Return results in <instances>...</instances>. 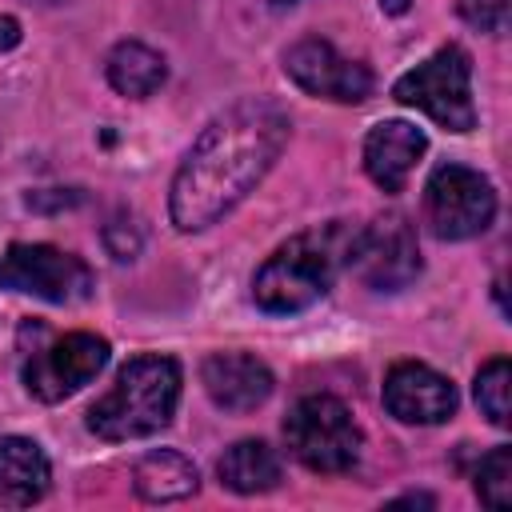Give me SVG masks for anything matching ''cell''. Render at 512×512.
Returning <instances> with one entry per match:
<instances>
[{
  "instance_id": "obj_2",
  "label": "cell",
  "mask_w": 512,
  "mask_h": 512,
  "mask_svg": "<svg viewBox=\"0 0 512 512\" xmlns=\"http://www.w3.org/2000/svg\"><path fill=\"white\" fill-rule=\"evenodd\" d=\"M352 240H356V224L348 220H328L308 232H296L260 264L252 280V300L272 316H292L312 308L348 268Z\"/></svg>"
},
{
  "instance_id": "obj_7",
  "label": "cell",
  "mask_w": 512,
  "mask_h": 512,
  "mask_svg": "<svg viewBox=\"0 0 512 512\" xmlns=\"http://www.w3.org/2000/svg\"><path fill=\"white\" fill-rule=\"evenodd\" d=\"M424 220L440 240H472L496 220V192L488 176L464 164L432 168L424 184Z\"/></svg>"
},
{
  "instance_id": "obj_14",
  "label": "cell",
  "mask_w": 512,
  "mask_h": 512,
  "mask_svg": "<svg viewBox=\"0 0 512 512\" xmlns=\"http://www.w3.org/2000/svg\"><path fill=\"white\" fill-rule=\"evenodd\" d=\"M52 484V464L44 448L28 436H0V504L28 508L44 500Z\"/></svg>"
},
{
  "instance_id": "obj_10",
  "label": "cell",
  "mask_w": 512,
  "mask_h": 512,
  "mask_svg": "<svg viewBox=\"0 0 512 512\" xmlns=\"http://www.w3.org/2000/svg\"><path fill=\"white\" fill-rule=\"evenodd\" d=\"M284 76L316 100L360 104L372 96V72L360 60L340 56L336 44L324 36H300L284 52Z\"/></svg>"
},
{
  "instance_id": "obj_24",
  "label": "cell",
  "mask_w": 512,
  "mask_h": 512,
  "mask_svg": "<svg viewBox=\"0 0 512 512\" xmlns=\"http://www.w3.org/2000/svg\"><path fill=\"white\" fill-rule=\"evenodd\" d=\"M396 504H432V496H416V492H408V496H400Z\"/></svg>"
},
{
  "instance_id": "obj_9",
  "label": "cell",
  "mask_w": 512,
  "mask_h": 512,
  "mask_svg": "<svg viewBox=\"0 0 512 512\" xmlns=\"http://www.w3.org/2000/svg\"><path fill=\"white\" fill-rule=\"evenodd\" d=\"M108 352H112L108 340L96 336V332L56 336L52 344L36 348L24 360V388L40 404H60L64 396L80 392L88 380L100 376V368L108 364Z\"/></svg>"
},
{
  "instance_id": "obj_22",
  "label": "cell",
  "mask_w": 512,
  "mask_h": 512,
  "mask_svg": "<svg viewBox=\"0 0 512 512\" xmlns=\"http://www.w3.org/2000/svg\"><path fill=\"white\" fill-rule=\"evenodd\" d=\"M16 44H20V20L8 16V12H0V52H8Z\"/></svg>"
},
{
  "instance_id": "obj_17",
  "label": "cell",
  "mask_w": 512,
  "mask_h": 512,
  "mask_svg": "<svg viewBox=\"0 0 512 512\" xmlns=\"http://www.w3.org/2000/svg\"><path fill=\"white\" fill-rule=\"evenodd\" d=\"M216 476H220L224 488H232L240 496L272 492L280 484V456L264 440H236L232 448H224V456L216 464Z\"/></svg>"
},
{
  "instance_id": "obj_25",
  "label": "cell",
  "mask_w": 512,
  "mask_h": 512,
  "mask_svg": "<svg viewBox=\"0 0 512 512\" xmlns=\"http://www.w3.org/2000/svg\"><path fill=\"white\" fill-rule=\"evenodd\" d=\"M272 4H292V0H272Z\"/></svg>"
},
{
  "instance_id": "obj_6",
  "label": "cell",
  "mask_w": 512,
  "mask_h": 512,
  "mask_svg": "<svg viewBox=\"0 0 512 512\" xmlns=\"http://www.w3.org/2000/svg\"><path fill=\"white\" fill-rule=\"evenodd\" d=\"M0 288L48 304H80L96 292V276L76 252L52 244H8L0 252Z\"/></svg>"
},
{
  "instance_id": "obj_4",
  "label": "cell",
  "mask_w": 512,
  "mask_h": 512,
  "mask_svg": "<svg viewBox=\"0 0 512 512\" xmlns=\"http://www.w3.org/2000/svg\"><path fill=\"white\" fill-rule=\"evenodd\" d=\"M284 440L304 468L332 476V472H348L360 460L364 432L344 400L328 392H312L300 396L284 416Z\"/></svg>"
},
{
  "instance_id": "obj_19",
  "label": "cell",
  "mask_w": 512,
  "mask_h": 512,
  "mask_svg": "<svg viewBox=\"0 0 512 512\" xmlns=\"http://www.w3.org/2000/svg\"><path fill=\"white\" fill-rule=\"evenodd\" d=\"M476 496L488 508H512V448H492L476 464Z\"/></svg>"
},
{
  "instance_id": "obj_12",
  "label": "cell",
  "mask_w": 512,
  "mask_h": 512,
  "mask_svg": "<svg viewBox=\"0 0 512 512\" xmlns=\"http://www.w3.org/2000/svg\"><path fill=\"white\" fill-rule=\"evenodd\" d=\"M200 384L208 400L224 412H256L272 396V368L252 352H212L200 364Z\"/></svg>"
},
{
  "instance_id": "obj_8",
  "label": "cell",
  "mask_w": 512,
  "mask_h": 512,
  "mask_svg": "<svg viewBox=\"0 0 512 512\" xmlns=\"http://www.w3.org/2000/svg\"><path fill=\"white\" fill-rule=\"evenodd\" d=\"M348 268L376 292H400L420 276L416 228L400 212H384L372 224H356Z\"/></svg>"
},
{
  "instance_id": "obj_13",
  "label": "cell",
  "mask_w": 512,
  "mask_h": 512,
  "mask_svg": "<svg viewBox=\"0 0 512 512\" xmlns=\"http://www.w3.org/2000/svg\"><path fill=\"white\" fill-rule=\"evenodd\" d=\"M428 152V136L408 120H380L364 136V172L376 188L400 192Z\"/></svg>"
},
{
  "instance_id": "obj_11",
  "label": "cell",
  "mask_w": 512,
  "mask_h": 512,
  "mask_svg": "<svg viewBox=\"0 0 512 512\" xmlns=\"http://www.w3.org/2000/svg\"><path fill=\"white\" fill-rule=\"evenodd\" d=\"M456 388L428 364L404 360L384 376V408L400 424H444L456 416Z\"/></svg>"
},
{
  "instance_id": "obj_16",
  "label": "cell",
  "mask_w": 512,
  "mask_h": 512,
  "mask_svg": "<svg viewBox=\"0 0 512 512\" xmlns=\"http://www.w3.org/2000/svg\"><path fill=\"white\" fill-rule=\"evenodd\" d=\"M104 76H108V84H112L120 96H128V100H148L152 92L164 88V80H168V60H164L156 48H148L144 40H120V44L108 52V60H104Z\"/></svg>"
},
{
  "instance_id": "obj_5",
  "label": "cell",
  "mask_w": 512,
  "mask_h": 512,
  "mask_svg": "<svg viewBox=\"0 0 512 512\" xmlns=\"http://www.w3.org/2000/svg\"><path fill=\"white\" fill-rule=\"evenodd\" d=\"M392 96L408 108H420L448 132H472L476 128V104H472V60L460 44L436 48L424 64L408 68Z\"/></svg>"
},
{
  "instance_id": "obj_21",
  "label": "cell",
  "mask_w": 512,
  "mask_h": 512,
  "mask_svg": "<svg viewBox=\"0 0 512 512\" xmlns=\"http://www.w3.org/2000/svg\"><path fill=\"white\" fill-rule=\"evenodd\" d=\"M456 8L476 32H500L508 20V0H456Z\"/></svg>"
},
{
  "instance_id": "obj_3",
  "label": "cell",
  "mask_w": 512,
  "mask_h": 512,
  "mask_svg": "<svg viewBox=\"0 0 512 512\" xmlns=\"http://www.w3.org/2000/svg\"><path fill=\"white\" fill-rule=\"evenodd\" d=\"M180 404V364L172 356H132L116 384L88 408V428L100 440H144L172 424Z\"/></svg>"
},
{
  "instance_id": "obj_15",
  "label": "cell",
  "mask_w": 512,
  "mask_h": 512,
  "mask_svg": "<svg viewBox=\"0 0 512 512\" xmlns=\"http://www.w3.org/2000/svg\"><path fill=\"white\" fill-rule=\"evenodd\" d=\"M132 488L148 504H176V500H188L200 488V472H196V464L184 452L152 448V452H144L136 460Z\"/></svg>"
},
{
  "instance_id": "obj_1",
  "label": "cell",
  "mask_w": 512,
  "mask_h": 512,
  "mask_svg": "<svg viewBox=\"0 0 512 512\" xmlns=\"http://www.w3.org/2000/svg\"><path fill=\"white\" fill-rule=\"evenodd\" d=\"M288 136L292 120L268 96H244L216 112L172 176V224L180 232H204L228 216L272 172Z\"/></svg>"
},
{
  "instance_id": "obj_18",
  "label": "cell",
  "mask_w": 512,
  "mask_h": 512,
  "mask_svg": "<svg viewBox=\"0 0 512 512\" xmlns=\"http://www.w3.org/2000/svg\"><path fill=\"white\" fill-rule=\"evenodd\" d=\"M472 392H476V408H480L496 428H508V420H512V368H508L504 356L488 360V364L476 372Z\"/></svg>"
},
{
  "instance_id": "obj_20",
  "label": "cell",
  "mask_w": 512,
  "mask_h": 512,
  "mask_svg": "<svg viewBox=\"0 0 512 512\" xmlns=\"http://www.w3.org/2000/svg\"><path fill=\"white\" fill-rule=\"evenodd\" d=\"M100 240H104L108 256H116V260H136V252L144 248V228H140V220H136L132 212H116V216L104 224Z\"/></svg>"
},
{
  "instance_id": "obj_23",
  "label": "cell",
  "mask_w": 512,
  "mask_h": 512,
  "mask_svg": "<svg viewBox=\"0 0 512 512\" xmlns=\"http://www.w3.org/2000/svg\"><path fill=\"white\" fill-rule=\"evenodd\" d=\"M408 4H412V0H380V8H384L388 16H404V12H408Z\"/></svg>"
}]
</instances>
